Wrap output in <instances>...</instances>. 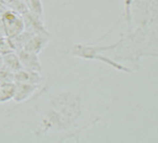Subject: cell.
I'll list each match as a JSON object with an SVG mask.
<instances>
[{"label": "cell", "instance_id": "obj_1", "mask_svg": "<svg viewBox=\"0 0 158 143\" xmlns=\"http://www.w3.org/2000/svg\"><path fill=\"white\" fill-rule=\"evenodd\" d=\"M24 30V21L18 13L9 10L1 14L0 18V32L6 38H12L18 36Z\"/></svg>", "mask_w": 158, "mask_h": 143}, {"label": "cell", "instance_id": "obj_2", "mask_svg": "<svg viewBox=\"0 0 158 143\" xmlns=\"http://www.w3.org/2000/svg\"><path fill=\"white\" fill-rule=\"evenodd\" d=\"M18 58L21 63V66L30 71L39 72L41 66H40L39 60H38L37 54L27 52L25 50H20L18 53Z\"/></svg>", "mask_w": 158, "mask_h": 143}, {"label": "cell", "instance_id": "obj_3", "mask_svg": "<svg viewBox=\"0 0 158 143\" xmlns=\"http://www.w3.org/2000/svg\"><path fill=\"white\" fill-rule=\"evenodd\" d=\"M47 34H34L29 39V41L25 43L24 47L22 50H25L27 52L38 54L40 51L44 47L45 43L48 41V38L45 37Z\"/></svg>", "mask_w": 158, "mask_h": 143}, {"label": "cell", "instance_id": "obj_4", "mask_svg": "<svg viewBox=\"0 0 158 143\" xmlns=\"http://www.w3.org/2000/svg\"><path fill=\"white\" fill-rule=\"evenodd\" d=\"M36 89V85L31 83H19L16 85V92H15L14 99L16 101H23L27 97L33 94V92Z\"/></svg>", "mask_w": 158, "mask_h": 143}, {"label": "cell", "instance_id": "obj_5", "mask_svg": "<svg viewBox=\"0 0 158 143\" xmlns=\"http://www.w3.org/2000/svg\"><path fill=\"white\" fill-rule=\"evenodd\" d=\"M2 56H3L2 57L3 65L7 70L12 71L13 73H16V72H18L21 68V63H20V60L17 55H15V54H13L11 52V53L4 54Z\"/></svg>", "mask_w": 158, "mask_h": 143}, {"label": "cell", "instance_id": "obj_6", "mask_svg": "<svg viewBox=\"0 0 158 143\" xmlns=\"http://www.w3.org/2000/svg\"><path fill=\"white\" fill-rule=\"evenodd\" d=\"M16 92V84L13 82H6L0 84V102H6L14 98Z\"/></svg>", "mask_w": 158, "mask_h": 143}, {"label": "cell", "instance_id": "obj_7", "mask_svg": "<svg viewBox=\"0 0 158 143\" xmlns=\"http://www.w3.org/2000/svg\"><path fill=\"white\" fill-rule=\"evenodd\" d=\"M23 2L27 6V10L31 13H34L39 16H42L43 14V6L41 0H23Z\"/></svg>", "mask_w": 158, "mask_h": 143}, {"label": "cell", "instance_id": "obj_8", "mask_svg": "<svg viewBox=\"0 0 158 143\" xmlns=\"http://www.w3.org/2000/svg\"><path fill=\"white\" fill-rule=\"evenodd\" d=\"M3 66V60H2V56L0 55V68Z\"/></svg>", "mask_w": 158, "mask_h": 143}, {"label": "cell", "instance_id": "obj_9", "mask_svg": "<svg viewBox=\"0 0 158 143\" xmlns=\"http://www.w3.org/2000/svg\"><path fill=\"white\" fill-rule=\"evenodd\" d=\"M1 37H3V35H2V33L0 32V38H1Z\"/></svg>", "mask_w": 158, "mask_h": 143}, {"label": "cell", "instance_id": "obj_10", "mask_svg": "<svg viewBox=\"0 0 158 143\" xmlns=\"http://www.w3.org/2000/svg\"><path fill=\"white\" fill-rule=\"evenodd\" d=\"M4 1H6V0H4Z\"/></svg>", "mask_w": 158, "mask_h": 143}]
</instances>
